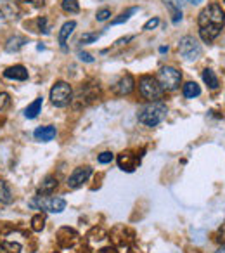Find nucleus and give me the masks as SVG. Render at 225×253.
Here are the masks:
<instances>
[{"instance_id":"nucleus-28","label":"nucleus","mask_w":225,"mask_h":253,"mask_svg":"<svg viewBox=\"0 0 225 253\" xmlns=\"http://www.w3.org/2000/svg\"><path fill=\"white\" fill-rule=\"evenodd\" d=\"M61 7H63L66 12H78L80 11V5H78L76 0H63Z\"/></svg>"},{"instance_id":"nucleus-25","label":"nucleus","mask_w":225,"mask_h":253,"mask_svg":"<svg viewBox=\"0 0 225 253\" xmlns=\"http://www.w3.org/2000/svg\"><path fill=\"white\" fill-rule=\"evenodd\" d=\"M21 245L14 241H2L0 243V253H19Z\"/></svg>"},{"instance_id":"nucleus-32","label":"nucleus","mask_w":225,"mask_h":253,"mask_svg":"<svg viewBox=\"0 0 225 253\" xmlns=\"http://www.w3.org/2000/svg\"><path fill=\"white\" fill-rule=\"evenodd\" d=\"M9 102H11V99H9V94H5V92H2V94H0V111H2V109L7 108Z\"/></svg>"},{"instance_id":"nucleus-19","label":"nucleus","mask_w":225,"mask_h":253,"mask_svg":"<svg viewBox=\"0 0 225 253\" xmlns=\"http://www.w3.org/2000/svg\"><path fill=\"white\" fill-rule=\"evenodd\" d=\"M14 196H12V191L9 187V184L4 179H0V203L2 205H11Z\"/></svg>"},{"instance_id":"nucleus-12","label":"nucleus","mask_w":225,"mask_h":253,"mask_svg":"<svg viewBox=\"0 0 225 253\" xmlns=\"http://www.w3.org/2000/svg\"><path fill=\"white\" fill-rule=\"evenodd\" d=\"M141 165V158L134 151H123L118 155V167L123 172H134Z\"/></svg>"},{"instance_id":"nucleus-21","label":"nucleus","mask_w":225,"mask_h":253,"mask_svg":"<svg viewBox=\"0 0 225 253\" xmlns=\"http://www.w3.org/2000/svg\"><path fill=\"white\" fill-rule=\"evenodd\" d=\"M42 104H43L42 97H37L35 101L32 102V104H28V108L25 109V116H26V118H28V120L37 118V116H38V113L42 111Z\"/></svg>"},{"instance_id":"nucleus-24","label":"nucleus","mask_w":225,"mask_h":253,"mask_svg":"<svg viewBox=\"0 0 225 253\" xmlns=\"http://www.w3.org/2000/svg\"><path fill=\"white\" fill-rule=\"evenodd\" d=\"M203 80H204V84H206L210 88H213V90L218 88V78H217V75H215V71L210 70V68L203 70Z\"/></svg>"},{"instance_id":"nucleus-36","label":"nucleus","mask_w":225,"mask_h":253,"mask_svg":"<svg viewBox=\"0 0 225 253\" xmlns=\"http://www.w3.org/2000/svg\"><path fill=\"white\" fill-rule=\"evenodd\" d=\"M37 25H38L40 32L49 33V30H47V19L45 18H38V19H37Z\"/></svg>"},{"instance_id":"nucleus-13","label":"nucleus","mask_w":225,"mask_h":253,"mask_svg":"<svg viewBox=\"0 0 225 253\" xmlns=\"http://www.w3.org/2000/svg\"><path fill=\"white\" fill-rule=\"evenodd\" d=\"M19 14V7L16 2L12 0H0V19L4 21H11V19H16Z\"/></svg>"},{"instance_id":"nucleus-26","label":"nucleus","mask_w":225,"mask_h":253,"mask_svg":"<svg viewBox=\"0 0 225 253\" xmlns=\"http://www.w3.org/2000/svg\"><path fill=\"white\" fill-rule=\"evenodd\" d=\"M43 227H45V213H37L32 217V229L35 232H40L43 231Z\"/></svg>"},{"instance_id":"nucleus-22","label":"nucleus","mask_w":225,"mask_h":253,"mask_svg":"<svg viewBox=\"0 0 225 253\" xmlns=\"http://www.w3.org/2000/svg\"><path fill=\"white\" fill-rule=\"evenodd\" d=\"M182 92H184V97L194 99V97H197V95L201 94V87L196 84V82H187V84L184 85Z\"/></svg>"},{"instance_id":"nucleus-14","label":"nucleus","mask_w":225,"mask_h":253,"mask_svg":"<svg viewBox=\"0 0 225 253\" xmlns=\"http://www.w3.org/2000/svg\"><path fill=\"white\" fill-rule=\"evenodd\" d=\"M134 87H135L134 77H132L130 73H127L125 77H121L120 80H118V84L112 87V90H114V94H118V95H128L132 90H134Z\"/></svg>"},{"instance_id":"nucleus-35","label":"nucleus","mask_w":225,"mask_h":253,"mask_svg":"<svg viewBox=\"0 0 225 253\" xmlns=\"http://www.w3.org/2000/svg\"><path fill=\"white\" fill-rule=\"evenodd\" d=\"M21 4H28V5H35V7H42L45 4V0H19Z\"/></svg>"},{"instance_id":"nucleus-2","label":"nucleus","mask_w":225,"mask_h":253,"mask_svg":"<svg viewBox=\"0 0 225 253\" xmlns=\"http://www.w3.org/2000/svg\"><path fill=\"white\" fill-rule=\"evenodd\" d=\"M166 113H168V108H166L165 102L152 101L139 109L137 120L146 126H156L166 118Z\"/></svg>"},{"instance_id":"nucleus-23","label":"nucleus","mask_w":225,"mask_h":253,"mask_svg":"<svg viewBox=\"0 0 225 253\" xmlns=\"http://www.w3.org/2000/svg\"><path fill=\"white\" fill-rule=\"evenodd\" d=\"M166 7L170 9V14H172V21L173 23H179L180 19H182V9H180V5L175 4V0H165Z\"/></svg>"},{"instance_id":"nucleus-15","label":"nucleus","mask_w":225,"mask_h":253,"mask_svg":"<svg viewBox=\"0 0 225 253\" xmlns=\"http://www.w3.org/2000/svg\"><path fill=\"white\" fill-rule=\"evenodd\" d=\"M56 135H57V130H56V126H52V125L38 126V128L33 132V137L38 142H50Z\"/></svg>"},{"instance_id":"nucleus-3","label":"nucleus","mask_w":225,"mask_h":253,"mask_svg":"<svg viewBox=\"0 0 225 253\" xmlns=\"http://www.w3.org/2000/svg\"><path fill=\"white\" fill-rule=\"evenodd\" d=\"M139 90H141V94L144 95L149 102L161 99L163 92H165L161 85H159L158 78L151 77V75H144V77H141V80H139Z\"/></svg>"},{"instance_id":"nucleus-18","label":"nucleus","mask_w":225,"mask_h":253,"mask_svg":"<svg viewBox=\"0 0 225 253\" xmlns=\"http://www.w3.org/2000/svg\"><path fill=\"white\" fill-rule=\"evenodd\" d=\"M75 28H76V23L75 21H68L63 25V28L59 30V45L61 47H66V40L71 37V33L75 32Z\"/></svg>"},{"instance_id":"nucleus-4","label":"nucleus","mask_w":225,"mask_h":253,"mask_svg":"<svg viewBox=\"0 0 225 253\" xmlns=\"http://www.w3.org/2000/svg\"><path fill=\"white\" fill-rule=\"evenodd\" d=\"M73 101V88L66 82H56L50 88V102L57 108H66Z\"/></svg>"},{"instance_id":"nucleus-29","label":"nucleus","mask_w":225,"mask_h":253,"mask_svg":"<svg viewBox=\"0 0 225 253\" xmlns=\"http://www.w3.org/2000/svg\"><path fill=\"white\" fill-rule=\"evenodd\" d=\"M99 163H102V165H106V163H111L112 160H114V155H112L111 151H104L99 155Z\"/></svg>"},{"instance_id":"nucleus-41","label":"nucleus","mask_w":225,"mask_h":253,"mask_svg":"<svg viewBox=\"0 0 225 253\" xmlns=\"http://www.w3.org/2000/svg\"><path fill=\"white\" fill-rule=\"evenodd\" d=\"M224 2H225V0H224Z\"/></svg>"},{"instance_id":"nucleus-16","label":"nucleus","mask_w":225,"mask_h":253,"mask_svg":"<svg viewBox=\"0 0 225 253\" xmlns=\"http://www.w3.org/2000/svg\"><path fill=\"white\" fill-rule=\"evenodd\" d=\"M4 77L9 78V80H18V82H25L28 80V70L21 64H16V66H11L4 71Z\"/></svg>"},{"instance_id":"nucleus-31","label":"nucleus","mask_w":225,"mask_h":253,"mask_svg":"<svg viewBox=\"0 0 225 253\" xmlns=\"http://www.w3.org/2000/svg\"><path fill=\"white\" fill-rule=\"evenodd\" d=\"M99 39V33H83L80 39L81 43H92V42H97Z\"/></svg>"},{"instance_id":"nucleus-20","label":"nucleus","mask_w":225,"mask_h":253,"mask_svg":"<svg viewBox=\"0 0 225 253\" xmlns=\"http://www.w3.org/2000/svg\"><path fill=\"white\" fill-rule=\"evenodd\" d=\"M26 43V39L25 37H11V39L7 40V43H5V50L7 52H18V50H21L23 47H25Z\"/></svg>"},{"instance_id":"nucleus-11","label":"nucleus","mask_w":225,"mask_h":253,"mask_svg":"<svg viewBox=\"0 0 225 253\" xmlns=\"http://www.w3.org/2000/svg\"><path fill=\"white\" fill-rule=\"evenodd\" d=\"M80 241V234H78L75 229L71 227H61L59 231H57V243H59L61 248H73L76 243Z\"/></svg>"},{"instance_id":"nucleus-5","label":"nucleus","mask_w":225,"mask_h":253,"mask_svg":"<svg viewBox=\"0 0 225 253\" xmlns=\"http://www.w3.org/2000/svg\"><path fill=\"white\" fill-rule=\"evenodd\" d=\"M158 82L163 87V90H177L182 82V73L173 66H165L159 70Z\"/></svg>"},{"instance_id":"nucleus-39","label":"nucleus","mask_w":225,"mask_h":253,"mask_svg":"<svg viewBox=\"0 0 225 253\" xmlns=\"http://www.w3.org/2000/svg\"><path fill=\"white\" fill-rule=\"evenodd\" d=\"M215 253H225V246H222V248H218Z\"/></svg>"},{"instance_id":"nucleus-1","label":"nucleus","mask_w":225,"mask_h":253,"mask_svg":"<svg viewBox=\"0 0 225 253\" xmlns=\"http://www.w3.org/2000/svg\"><path fill=\"white\" fill-rule=\"evenodd\" d=\"M197 25H199V35L203 42L211 43L218 35H220L222 28L225 25V12L218 4H210L199 12L197 18Z\"/></svg>"},{"instance_id":"nucleus-38","label":"nucleus","mask_w":225,"mask_h":253,"mask_svg":"<svg viewBox=\"0 0 225 253\" xmlns=\"http://www.w3.org/2000/svg\"><path fill=\"white\" fill-rule=\"evenodd\" d=\"M97 253H118L114 246H106V248H101Z\"/></svg>"},{"instance_id":"nucleus-17","label":"nucleus","mask_w":225,"mask_h":253,"mask_svg":"<svg viewBox=\"0 0 225 253\" xmlns=\"http://www.w3.org/2000/svg\"><path fill=\"white\" fill-rule=\"evenodd\" d=\"M56 187H57L56 177H52V175L45 177V180H43L38 187V196H49V194H52L54 191H56Z\"/></svg>"},{"instance_id":"nucleus-10","label":"nucleus","mask_w":225,"mask_h":253,"mask_svg":"<svg viewBox=\"0 0 225 253\" xmlns=\"http://www.w3.org/2000/svg\"><path fill=\"white\" fill-rule=\"evenodd\" d=\"M92 172H94V170H92L90 167H78V169H75L73 172H71V175L68 177V187H70V189H78V187H81L92 177Z\"/></svg>"},{"instance_id":"nucleus-30","label":"nucleus","mask_w":225,"mask_h":253,"mask_svg":"<svg viewBox=\"0 0 225 253\" xmlns=\"http://www.w3.org/2000/svg\"><path fill=\"white\" fill-rule=\"evenodd\" d=\"M95 18H97V21H108V19L111 18V9H108V7L101 9V11H97Z\"/></svg>"},{"instance_id":"nucleus-8","label":"nucleus","mask_w":225,"mask_h":253,"mask_svg":"<svg viewBox=\"0 0 225 253\" xmlns=\"http://www.w3.org/2000/svg\"><path fill=\"white\" fill-rule=\"evenodd\" d=\"M109 239L116 246H130L135 241V232L125 225H116L109 232Z\"/></svg>"},{"instance_id":"nucleus-27","label":"nucleus","mask_w":225,"mask_h":253,"mask_svg":"<svg viewBox=\"0 0 225 253\" xmlns=\"http://www.w3.org/2000/svg\"><path fill=\"white\" fill-rule=\"evenodd\" d=\"M135 12H137V7H130V9H128V11L121 12V14L118 16L116 19H112L111 25H112V26H116V25H123V23H127L128 19L132 18V14H135Z\"/></svg>"},{"instance_id":"nucleus-33","label":"nucleus","mask_w":225,"mask_h":253,"mask_svg":"<svg viewBox=\"0 0 225 253\" xmlns=\"http://www.w3.org/2000/svg\"><path fill=\"white\" fill-rule=\"evenodd\" d=\"M158 25H159V19L158 18H152V19H149V21L144 25V30H146V32H149V30H154Z\"/></svg>"},{"instance_id":"nucleus-34","label":"nucleus","mask_w":225,"mask_h":253,"mask_svg":"<svg viewBox=\"0 0 225 253\" xmlns=\"http://www.w3.org/2000/svg\"><path fill=\"white\" fill-rule=\"evenodd\" d=\"M217 241L222 243V245H225V222L222 224V227L218 229V232H217Z\"/></svg>"},{"instance_id":"nucleus-9","label":"nucleus","mask_w":225,"mask_h":253,"mask_svg":"<svg viewBox=\"0 0 225 253\" xmlns=\"http://www.w3.org/2000/svg\"><path fill=\"white\" fill-rule=\"evenodd\" d=\"M99 97V87H94V85H83V87L78 90L76 97L73 99V104L75 108H81V106H87L90 104L92 101Z\"/></svg>"},{"instance_id":"nucleus-6","label":"nucleus","mask_w":225,"mask_h":253,"mask_svg":"<svg viewBox=\"0 0 225 253\" xmlns=\"http://www.w3.org/2000/svg\"><path fill=\"white\" fill-rule=\"evenodd\" d=\"M30 207L37 208V210H47L50 213H61L66 210V201L63 198H45V196H37L35 200L30 201Z\"/></svg>"},{"instance_id":"nucleus-40","label":"nucleus","mask_w":225,"mask_h":253,"mask_svg":"<svg viewBox=\"0 0 225 253\" xmlns=\"http://www.w3.org/2000/svg\"><path fill=\"white\" fill-rule=\"evenodd\" d=\"M190 4H201V2H203V0H189Z\"/></svg>"},{"instance_id":"nucleus-7","label":"nucleus","mask_w":225,"mask_h":253,"mask_svg":"<svg viewBox=\"0 0 225 253\" xmlns=\"http://www.w3.org/2000/svg\"><path fill=\"white\" fill-rule=\"evenodd\" d=\"M179 52L186 61H196L199 59L203 50H201V45L194 37H184L179 43Z\"/></svg>"},{"instance_id":"nucleus-37","label":"nucleus","mask_w":225,"mask_h":253,"mask_svg":"<svg viewBox=\"0 0 225 253\" xmlns=\"http://www.w3.org/2000/svg\"><path fill=\"white\" fill-rule=\"evenodd\" d=\"M78 57H80L81 61H85V63H94V57H92L88 52H83V50L78 52Z\"/></svg>"}]
</instances>
